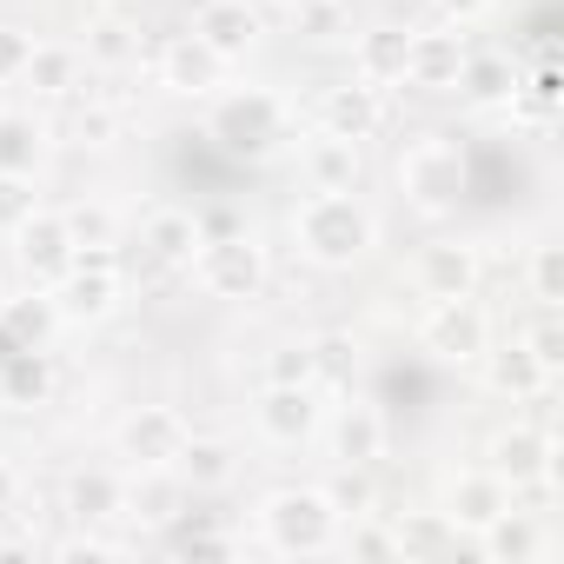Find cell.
I'll list each match as a JSON object with an SVG mask.
<instances>
[{
    "label": "cell",
    "mask_w": 564,
    "mask_h": 564,
    "mask_svg": "<svg viewBox=\"0 0 564 564\" xmlns=\"http://www.w3.org/2000/svg\"><path fill=\"white\" fill-rule=\"evenodd\" d=\"M313 120H319V133L372 140V133L386 127V94H379V87H366V80H333V87H319Z\"/></svg>",
    "instance_id": "obj_14"
},
{
    "label": "cell",
    "mask_w": 564,
    "mask_h": 564,
    "mask_svg": "<svg viewBox=\"0 0 564 564\" xmlns=\"http://www.w3.org/2000/svg\"><path fill=\"white\" fill-rule=\"evenodd\" d=\"M306 352H313V386L346 392V386L359 379V339H352V333H313Z\"/></svg>",
    "instance_id": "obj_32"
},
{
    "label": "cell",
    "mask_w": 564,
    "mask_h": 564,
    "mask_svg": "<svg viewBox=\"0 0 564 564\" xmlns=\"http://www.w3.org/2000/svg\"><path fill=\"white\" fill-rule=\"evenodd\" d=\"M465 54H471L465 28H445V21H432V28L405 34V80H399V87H419V94H452V87H458V67H465Z\"/></svg>",
    "instance_id": "obj_8"
},
{
    "label": "cell",
    "mask_w": 564,
    "mask_h": 564,
    "mask_svg": "<svg viewBox=\"0 0 564 564\" xmlns=\"http://www.w3.org/2000/svg\"><path fill=\"white\" fill-rule=\"evenodd\" d=\"M485 465H491L511 491L557 485V438H551V432H538V425H505V432L485 445Z\"/></svg>",
    "instance_id": "obj_9"
},
{
    "label": "cell",
    "mask_w": 564,
    "mask_h": 564,
    "mask_svg": "<svg viewBox=\"0 0 564 564\" xmlns=\"http://www.w3.org/2000/svg\"><path fill=\"white\" fill-rule=\"evenodd\" d=\"M326 498H333V511H339V518H359V511H372V505H379V491H372L366 465H339V478L326 485Z\"/></svg>",
    "instance_id": "obj_39"
},
{
    "label": "cell",
    "mask_w": 564,
    "mask_h": 564,
    "mask_svg": "<svg viewBox=\"0 0 564 564\" xmlns=\"http://www.w3.org/2000/svg\"><path fill=\"white\" fill-rule=\"evenodd\" d=\"M252 8H259V14H293L300 0H252Z\"/></svg>",
    "instance_id": "obj_48"
},
{
    "label": "cell",
    "mask_w": 564,
    "mask_h": 564,
    "mask_svg": "<svg viewBox=\"0 0 564 564\" xmlns=\"http://www.w3.org/2000/svg\"><path fill=\"white\" fill-rule=\"evenodd\" d=\"M120 551H127L120 538H100V531H80V524H74V538H61V544H54V557H67V564H80V557L94 564V557H120Z\"/></svg>",
    "instance_id": "obj_45"
},
{
    "label": "cell",
    "mask_w": 564,
    "mask_h": 564,
    "mask_svg": "<svg viewBox=\"0 0 564 564\" xmlns=\"http://www.w3.org/2000/svg\"><path fill=\"white\" fill-rule=\"evenodd\" d=\"M173 471L186 478V491H226V485L239 478V452H232V438H219V432H186Z\"/></svg>",
    "instance_id": "obj_24"
},
{
    "label": "cell",
    "mask_w": 564,
    "mask_h": 564,
    "mask_svg": "<svg viewBox=\"0 0 564 564\" xmlns=\"http://www.w3.org/2000/svg\"><path fill=\"white\" fill-rule=\"evenodd\" d=\"M306 41H339V21H346V0H300V8L286 14Z\"/></svg>",
    "instance_id": "obj_42"
},
{
    "label": "cell",
    "mask_w": 564,
    "mask_h": 564,
    "mask_svg": "<svg viewBox=\"0 0 564 564\" xmlns=\"http://www.w3.org/2000/svg\"><path fill=\"white\" fill-rule=\"evenodd\" d=\"M485 386L498 392V399H511V405H531V399H544L551 392V379L557 372H544L538 366V352L524 346V339H505V346H485Z\"/></svg>",
    "instance_id": "obj_21"
},
{
    "label": "cell",
    "mask_w": 564,
    "mask_h": 564,
    "mask_svg": "<svg viewBox=\"0 0 564 564\" xmlns=\"http://www.w3.org/2000/svg\"><path fill=\"white\" fill-rule=\"evenodd\" d=\"M392 518V511H386ZM392 531H399V557L412 564V557H445V551H458V531L445 524V511H405V518H392Z\"/></svg>",
    "instance_id": "obj_31"
},
{
    "label": "cell",
    "mask_w": 564,
    "mask_h": 564,
    "mask_svg": "<svg viewBox=\"0 0 564 564\" xmlns=\"http://www.w3.org/2000/svg\"><path fill=\"white\" fill-rule=\"evenodd\" d=\"M61 219H67V232H74V252H80V246H120V213H113L107 199H74Z\"/></svg>",
    "instance_id": "obj_35"
},
{
    "label": "cell",
    "mask_w": 564,
    "mask_h": 564,
    "mask_svg": "<svg viewBox=\"0 0 564 564\" xmlns=\"http://www.w3.org/2000/svg\"><path fill=\"white\" fill-rule=\"evenodd\" d=\"M206 133H213L232 160H265L279 140L293 133V107L279 100L272 87H226V94H213Z\"/></svg>",
    "instance_id": "obj_3"
},
{
    "label": "cell",
    "mask_w": 564,
    "mask_h": 564,
    "mask_svg": "<svg viewBox=\"0 0 564 564\" xmlns=\"http://www.w3.org/2000/svg\"><path fill=\"white\" fill-rule=\"evenodd\" d=\"M47 392V359L41 346H14L8 352V399H41Z\"/></svg>",
    "instance_id": "obj_41"
},
{
    "label": "cell",
    "mask_w": 564,
    "mask_h": 564,
    "mask_svg": "<svg viewBox=\"0 0 564 564\" xmlns=\"http://www.w3.org/2000/svg\"><path fill=\"white\" fill-rule=\"evenodd\" d=\"M80 61H87V67H127V61H140L133 21H127V14H94V21H87V41H80Z\"/></svg>",
    "instance_id": "obj_30"
},
{
    "label": "cell",
    "mask_w": 564,
    "mask_h": 564,
    "mask_svg": "<svg viewBox=\"0 0 564 564\" xmlns=\"http://www.w3.org/2000/svg\"><path fill=\"white\" fill-rule=\"evenodd\" d=\"M0 306H8V293H0Z\"/></svg>",
    "instance_id": "obj_50"
},
{
    "label": "cell",
    "mask_w": 564,
    "mask_h": 564,
    "mask_svg": "<svg viewBox=\"0 0 564 564\" xmlns=\"http://www.w3.org/2000/svg\"><path fill=\"white\" fill-rule=\"evenodd\" d=\"M14 491H21V485H14V465H0V518L14 511Z\"/></svg>",
    "instance_id": "obj_47"
},
{
    "label": "cell",
    "mask_w": 564,
    "mask_h": 564,
    "mask_svg": "<svg viewBox=\"0 0 564 564\" xmlns=\"http://www.w3.org/2000/svg\"><path fill=\"white\" fill-rule=\"evenodd\" d=\"M28 54H34V34H28L21 21H0V87H14V80H21Z\"/></svg>",
    "instance_id": "obj_44"
},
{
    "label": "cell",
    "mask_w": 564,
    "mask_h": 564,
    "mask_svg": "<svg viewBox=\"0 0 564 564\" xmlns=\"http://www.w3.org/2000/svg\"><path fill=\"white\" fill-rule=\"evenodd\" d=\"M47 160V127L21 107H0V173H41Z\"/></svg>",
    "instance_id": "obj_29"
},
{
    "label": "cell",
    "mask_w": 564,
    "mask_h": 564,
    "mask_svg": "<svg viewBox=\"0 0 564 564\" xmlns=\"http://www.w3.org/2000/svg\"><path fill=\"white\" fill-rule=\"evenodd\" d=\"M300 173L306 186H326V193H352L366 180V153L359 140H339V133H313L306 153H300Z\"/></svg>",
    "instance_id": "obj_23"
},
{
    "label": "cell",
    "mask_w": 564,
    "mask_h": 564,
    "mask_svg": "<svg viewBox=\"0 0 564 564\" xmlns=\"http://www.w3.org/2000/svg\"><path fill=\"white\" fill-rule=\"evenodd\" d=\"M74 140H80V147H113V140H120V107L74 94Z\"/></svg>",
    "instance_id": "obj_38"
},
{
    "label": "cell",
    "mask_w": 564,
    "mask_h": 564,
    "mask_svg": "<svg viewBox=\"0 0 564 564\" xmlns=\"http://www.w3.org/2000/svg\"><path fill=\"white\" fill-rule=\"evenodd\" d=\"M511 498H518V491H511L491 465H471V471H458V478L445 485V505H438V511H445V524H452V531L478 538V531L511 505Z\"/></svg>",
    "instance_id": "obj_16"
},
{
    "label": "cell",
    "mask_w": 564,
    "mask_h": 564,
    "mask_svg": "<svg viewBox=\"0 0 564 564\" xmlns=\"http://www.w3.org/2000/svg\"><path fill=\"white\" fill-rule=\"evenodd\" d=\"M252 524H259V544L272 557H326L333 538H339V511H333L326 485H279V491H265Z\"/></svg>",
    "instance_id": "obj_2"
},
{
    "label": "cell",
    "mask_w": 564,
    "mask_h": 564,
    "mask_svg": "<svg viewBox=\"0 0 564 564\" xmlns=\"http://www.w3.org/2000/svg\"><path fill=\"white\" fill-rule=\"evenodd\" d=\"M333 551H346V557H399V531H392L386 511H359V518H339Z\"/></svg>",
    "instance_id": "obj_34"
},
{
    "label": "cell",
    "mask_w": 564,
    "mask_h": 564,
    "mask_svg": "<svg viewBox=\"0 0 564 564\" xmlns=\"http://www.w3.org/2000/svg\"><path fill=\"white\" fill-rule=\"evenodd\" d=\"M34 213H41V180L34 173H0V232H14Z\"/></svg>",
    "instance_id": "obj_37"
},
{
    "label": "cell",
    "mask_w": 564,
    "mask_h": 564,
    "mask_svg": "<svg viewBox=\"0 0 564 564\" xmlns=\"http://www.w3.org/2000/svg\"><path fill=\"white\" fill-rule=\"evenodd\" d=\"M352 80L399 87L405 80V28H366V34H352Z\"/></svg>",
    "instance_id": "obj_27"
},
{
    "label": "cell",
    "mask_w": 564,
    "mask_h": 564,
    "mask_svg": "<svg viewBox=\"0 0 564 564\" xmlns=\"http://www.w3.org/2000/svg\"><path fill=\"white\" fill-rule=\"evenodd\" d=\"M186 432H193V425H186L173 405H133V412L120 419L113 445H120V458H127L133 471H153V465H173V458H180Z\"/></svg>",
    "instance_id": "obj_11"
},
{
    "label": "cell",
    "mask_w": 564,
    "mask_h": 564,
    "mask_svg": "<svg viewBox=\"0 0 564 564\" xmlns=\"http://www.w3.org/2000/svg\"><path fill=\"white\" fill-rule=\"evenodd\" d=\"M518 339H524V346L538 352V366H544V372H557V366H564V333H557V306H538V319H531V326H524Z\"/></svg>",
    "instance_id": "obj_43"
},
{
    "label": "cell",
    "mask_w": 564,
    "mask_h": 564,
    "mask_svg": "<svg viewBox=\"0 0 564 564\" xmlns=\"http://www.w3.org/2000/svg\"><path fill=\"white\" fill-rule=\"evenodd\" d=\"M478 246L471 239H425L412 252V293L419 300H465L478 293Z\"/></svg>",
    "instance_id": "obj_10"
},
{
    "label": "cell",
    "mask_w": 564,
    "mask_h": 564,
    "mask_svg": "<svg viewBox=\"0 0 564 564\" xmlns=\"http://www.w3.org/2000/svg\"><path fill=\"white\" fill-rule=\"evenodd\" d=\"M80 47L74 41H34L28 67H21V87H34V100H74L80 94Z\"/></svg>",
    "instance_id": "obj_25"
},
{
    "label": "cell",
    "mask_w": 564,
    "mask_h": 564,
    "mask_svg": "<svg viewBox=\"0 0 564 564\" xmlns=\"http://www.w3.org/2000/svg\"><path fill=\"white\" fill-rule=\"evenodd\" d=\"M94 14H127V0H94Z\"/></svg>",
    "instance_id": "obj_49"
},
{
    "label": "cell",
    "mask_w": 564,
    "mask_h": 564,
    "mask_svg": "<svg viewBox=\"0 0 564 564\" xmlns=\"http://www.w3.org/2000/svg\"><path fill=\"white\" fill-rule=\"evenodd\" d=\"M386 438H392V432H386V412H379L366 392H352V386H346V405H339V412H333V425H326L333 465H366V471H372V465L386 458Z\"/></svg>",
    "instance_id": "obj_13"
},
{
    "label": "cell",
    "mask_w": 564,
    "mask_h": 564,
    "mask_svg": "<svg viewBox=\"0 0 564 564\" xmlns=\"http://www.w3.org/2000/svg\"><path fill=\"white\" fill-rule=\"evenodd\" d=\"M471 186V166H465V147L452 133H419L399 147V193L419 206V213H452Z\"/></svg>",
    "instance_id": "obj_4"
},
{
    "label": "cell",
    "mask_w": 564,
    "mask_h": 564,
    "mask_svg": "<svg viewBox=\"0 0 564 564\" xmlns=\"http://www.w3.org/2000/svg\"><path fill=\"white\" fill-rule=\"evenodd\" d=\"M8 239H14V259H21V272L34 279V286H54V279L74 265V232H67V219L47 213V206H41L34 219H21Z\"/></svg>",
    "instance_id": "obj_15"
},
{
    "label": "cell",
    "mask_w": 564,
    "mask_h": 564,
    "mask_svg": "<svg viewBox=\"0 0 564 564\" xmlns=\"http://www.w3.org/2000/svg\"><path fill=\"white\" fill-rule=\"evenodd\" d=\"M219 80H226V61H219L199 34H173V41L160 47V87H166V94L206 100V94H219Z\"/></svg>",
    "instance_id": "obj_19"
},
{
    "label": "cell",
    "mask_w": 564,
    "mask_h": 564,
    "mask_svg": "<svg viewBox=\"0 0 564 564\" xmlns=\"http://www.w3.org/2000/svg\"><path fill=\"white\" fill-rule=\"evenodd\" d=\"M186 505H193L186 478H180L173 465H153V471H133V478H127L120 518H133V524H147V531H173V524L186 518Z\"/></svg>",
    "instance_id": "obj_18"
},
{
    "label": "cell",
    "mask_w": 564,
    "mask_h": 564,
    "mask_svg": "<svg viewBox=\"0 0 564 564\" xmlns=\"http://www.w3.org/2000/svg\"><path fill=\"white\" fill-rule=\"evenodd\" d=\"M511 87H518V67H511V54H465V67H458V100L465 107H505L511 100Z\"/></svg>",
    "instance_id": "obj_28"
},
{
    "label": "cell",
    "mask_w": 564,
    "mask_h": 564,
    "mask_svg": "<svg viewBox=\"0 0 564 564\" xmlns=\"http://www.w3.org/2000/svg\"><path fill=\"white\" fill-rule=\"evenodd\" d=\"M120 505H127V478L120 471H74L67 478V518L80 524V531H100V524H113L120 518Z\"/></svg>",
    "instance_id": "obj_26"
},
{
    "label": "cell",
    "mask_w": 564,
    "mask_h": 564,
    "mask_svg": "<svg viewBox=\"0 0 564 564\" xmlns=\"http://www.w3.org/2000/svg\"><path fill=\"white\" fill-rule=\"evenodd\" d=\"M491 14V0H438V21L445 28H471V21H485Z\"/></svg>",
    "instance_id": "obj_46"
},
{
    "label": "cell",
    "mask_w": 564,
    "mask_h": 564,
    "mask_svg": "<svg viewBox=\"0 0 564 564\" xmlns=\"http://www.w3.org/2000/svg\"><path fill=\"white\" fill-rule=\"evenodd\" d=\"M252 425L265 445H306L319 432V386H259Z\"/></svg>",
    "instance_id": "obj_12"
},
{
    "label": "cell",
    "mask_w": 564,
    "mask_h": 564,
    "mask_svg": "<svg viewBox=\"0 0 564 564\" xmlns=\"http://www.w3.org/2000/svg\"><path fill=\"white\" fill-rule=\"evenodd\" d=\"M186 272L206 300L239 306V300H259V286H265V246L252 232H206Z\"/></svg>",
    "instance_id": "obj_6"
},
{
    "label": "cell",
    "mask_w": 564,
    "mask_h": 564,
    "mask_svg": "<svg viewBox=\"0 0 564 564\" xmlns=\"http://www.w3.org/2000/svg\"><path fill=\"white\" fill-rule=\"evenodd\" d=\"M193 34L232 67V61H246L252 47H259V34H265V14L252 8V0H199V14H193Z\"/></svg>",
    "instance_id": "obj_17"
},
{
    "label": "cell",
    "mask_w": 564,
    "mask_h": 564,
    "mask_svg": "<svg viewBox=\"0 0 564 564\" xmlns=\"http://www.w3.org/2000/svg\"><path fill=\"white\" fill-rule=\"evenodd\" d=\"M265 386H313V352L306 339H286L265 352Z\"/></svg>",
    "instance_id": "obj_40"
},
{
    "label": "cell",
    "mask_w": 564,
    "mask_h": 564,
    "mask_svg": "<svg viewBox=\"0 0 564 564\" xmlns=\"http://www.w3.org/2000/svg\"><path fill=\"white\" fill-rule=\"evenodd\" d=\"M54 326H61V313H54L47 286H34L28 300H8V306H0V333H8L14 346H47Z\"/></svg>",
    "instance_id": "obj_33"
},
{
    "label": "cell",
    "mask_w": 564,
    "mask_h": 564,
    "mask_svg": "<svg viewBox=\"0 0 564 564\" xmlns=\"http://www.w3.org/2000/svg\"><path fill=\"white\" fill-rule=\"evenodd\" d=\"M478 551L491 557V564H531V557H544V511H524L518 498L478 531Z\"/></svg>",
    "instance_id": "obj_22"
},
{
    "label": "cell",
    "mask_w": 564,
    "mask_h": 564,
    "mask_svg": "<svg viewBox=\"0 0 564 564\" xmlns=\"http://www.w3.org/2000/svg\"><path fill=\"white\" fill-rule=\"evenodd\" d=\"M524 286H531V300H538V306H564V246H551V239H538V246H531Z\"/></svg>",
    "instance_id": "obj_36"
},
{
    "label": "cell",
    "mask_w": 564,
    "mask_h": 564,
    "mask_svg": "<svg viewBox=\"0 0 564 564\" xmlns=\"http://www.w3.org/2000/svg\"><path fill=\"white\" fill-rule=\"evenodd\" d=\"M199 239H206V219H199L193 206H153V213L140 219V246H147V259H153V265L186 272V265H193V252H199Z\"/></svg>",
    "instance_id": "obj_20"
},
{
    "label": "cell",
    "mask_w": 564,
    "mask_h": 564,
    "mask_svg": "<svg viewBox=\"0 0 564 564\" xmlns=\"http://www.w3.org/2000/svg\"><path fill=\"white\" fill-rule=\"evenodd\" d=\"M293 246L300 259H313L319 272H352L372 246H379V213L352 193H326L313 186L300 206H293Z\"/></svg>",
    "instance_id": "obj_1"
},
{
    "label": "cell",
    "mask_w": 564,
    "mask_h": 564,
    "mask_svg": "<svg viewBox=\"0 0 564 564\" xmlns=\"http://www.w3.org/2000/svg\"><path fill=\"white\" fill-rule=\"evenodd\" d=\"M47 300H54L61 326H100V319H113V313H120V300H127L120 246H80V252H74V265L47 286Z\"/></svg>",
    "instance_id": "obj_5"
},
{
    "label": "cell",
    "mask_w": 564,
    "mask_h": 564,
    "mask_svg": "<svg viewBox=\"0 0 564 564\" xmlns=\"http://www.w3.org/2000/svg\"><path fill=\"white\" fill-rule=\"evenodd\" d=\"M419 346H425L438 366H478L485 346H491V319H485V306H478L471 293H465V300H425Z\"/></svg>",
    "instance_id": "obj_7"
}]
</instances>
